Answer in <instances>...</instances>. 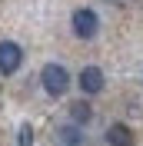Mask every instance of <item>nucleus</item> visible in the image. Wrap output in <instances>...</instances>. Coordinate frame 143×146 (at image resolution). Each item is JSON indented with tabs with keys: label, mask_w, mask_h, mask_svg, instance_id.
I'll return each mask as SVG.
<instances>
[{
	"label": "nucleus",
	"mask_w": 143,
	"mask_h": 146,
	"mask_svg": "<svg viewBox=\"0 0 143 146\" xmlns=\"http://www.w3.org/2000/svg\"><path fill=\"white\" fill-rule=\"evenodd\" d=\"M70 116L77 119V123H87L93 113H90V106H87V103H73V106H70Z\"/></svg>",
	"instance_id": "nucleus-7"
},
{
	"label": "nucleus",
	"mask_w": 143,
	"mask_h": 146,
	"mask_svg": "<svg viewBox=\"0 0 143 146\" xmlns=\"http://www.w3.org/2000/svg\"><path fill=\"white\" fill-rule=\"evenodd\" d=\"M20 63H23V50H20V43L3 40V43H0V73L10 76V73L20 70Z\"/></svg>",
	"instance_id": "nucleus-3"
},
{
	"label": "nucleus",
	"mask_w": 143,
	"mask_h": 146,
	"mask_svg": "<svg viewBox=\"0 0 143 146\" xmlns=\"http://www.w3.org/2000/svg\"><path fill=\"white\" fill-rule=\"evenodd\" d=\"M110 3H120V0H110Z\"/></svg>",
	"instance_id": "nucleus-9"
},
{
	"label": "nucleus",
	"mask_w": 143,
	"mask_h": 146,
	"mask_svg": "<svg viewBox=\"0 0 143 146\" xmlns=\"http://www.w3.org/2000/svg\"><path fill=\"white\" fill-rule=\"evenodd\" d=\"M107 143L110 146H133V133H130V126L113 123V126L107 129Z\"/></svg>",
	"instance_id": "nucleus-5"
},
{
	"label": "nucleus",
	"mask_w": 143,
	"mask_h": 146,
	"mask_svg": "<svg viewBox=\"0 0 143 146\" xmlns=\"http://www.w3.org/2000/svg\"><path fill=\"white\" fill-rule=\"evenodd\" d=\"M80 90L83 93H100L103 90V70L100 66H83L80 70Z\"/></svg>",
	"instance_id": "nucleus-4"
},
{
	"label": "nucleus",
	"mask_w": 143,
	"mask_h": 146,
	"mask_svg": "<svg viewBox=\"0 0 143 146\" xmlns=\"http://www.w3.org/2000/svg\"><path fill=\"white\" fill-rule=\"evenodd\" d=\"M60 143H63V146H83L80 126H63V129H60Z\"/></svg>",
	"instance_id": "nucleus-6"
},
{
	"label": "nucleus",
	"mask_w": 143,
	"mask_h": 146,
	"mask_svg": "<svg viewBox=\"0 0 143 146\" xmlns=\"http://www.w3.org/2000/svg\"><path fill=\"white\" fill-rule=\"evenodd\" d=\"M40 83H43V90L50 96H63V93L70 90V73L63 70L60 63H47L40 70Z\"/></svg>",
	"instance_id": "nucleus-1"
},
{
	"label": "nucleus",
	"mask_w": 143,
	"mask_h": 146,
	"mask_svg": "<svg viewBox=\"0 0 143 146\" xmlns=\"http://www.w3.org/2000/svg\"><path fill=\"white\" fill-rule=\"evenodd\" d=\"M97 30H100V17L90 7H80L77 13H73V33L80 36V40H93Z\"/></svg>",
	"instance_id": "nucleus-2"
},
{
	"label": "nucleus",
	"mask_w": 143,
	"mask_h": 146,
	"mask_svg": "<svg viewBox=\"0 0 143 146\" xmlns=\"http://www.w3.org/2000/svg\"><path fill=\"white\" fill-rule=\"evenodd\" d=\"M17 139H20V146H33V126H30V123H23V126H20V133H17Z\"/></svg>",
	"instance_id": "nucleus-8"
}]
</instances>
